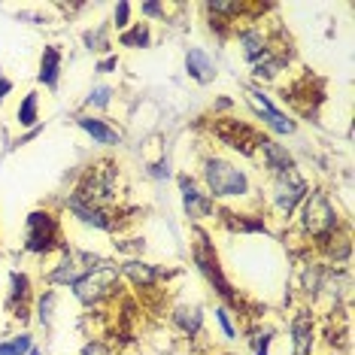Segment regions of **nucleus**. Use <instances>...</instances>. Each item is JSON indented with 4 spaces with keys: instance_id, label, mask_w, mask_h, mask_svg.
<instances>
[{
    "instance_id": "obj_1",
    "label": "nucleus",
    "mask_w": 355,
    "mask_h": 355,
    "mask_svg": "<svg viewBox=\"0 0 355 355\" xmlns=\"http://www.w3.org/2000/svg\"><path fill=\"white\" fill-rule=\"evenodd\" d=\"M116 167L112 164H98V167H88L83 182L76 189V200L85 207H94V209H107L112 213V204H116Z\"/></svg>"
},
{
    "instance_id": "obj_2",
    "label": "nucleus",
    "mask_w": 355,
    "mask_h": 355,
    "mask_svg": "<svg viewBox=\"0 0 355 355\" xmlns=\"http://www.w3.org/2000/svg\"><path fill=\"white\" fill-rule=\"evenodd\" d=\"M204 180H207L209 198H243V195H249L246 173L225 158H207L204 161Z\"/></svg>"
},
{
    "instance_id": "obj_3",
    "label": "nucleus",
    "mask_w": 355,
    "mask_h": 355,
    "mask_svg": "<svg viewBox=\"0 0 355 355\" xmlns=\"http://www.w3.org/2000/svg\"><path fill=\"white\" fill-rule=\"evenodd\" d=\"M301 225L310 237L316 240H328L331 234L337 231V209L328 204L325 195L313 191L310 198L304 200V213H301Z\"/></svg>"
},
{
    "instance_id": "obj_4",
    "label": "nucleus",
    "mask_w": 355,
    "mask_h": 355,
    "mask_svg": "<svg viewBox=\"0 0 355 355\" xmlns=\"http://www.w3.org/2000/svg\"><path fill=\"white\" fill-rule=\"evenodd\" d=\"M31 252L46 255L52 249H61V225L52 213L46 209H37V213L28 216V243Z\"/></svg>"
},
{
    "instance_id": "obj_5",
    "label": "nucleus",
    "mask_w": 355,
    "mask_h": 355,
    "mask_svg": "<svg viewBox=\"0 0 355 355\" xmlns=\"http://www.w3.org/2000/svg\"><path fill=\"white\" fill-rule=\"evenodd\" d=\"M116 282H119L116 268L101 264V268H92L83 279L76 282V295L83 297L85 304H98V301H103V297L112 292V288H116Z\"/></svg>"
},
{
    "instance_id": "obj_6",
    "label": "nucleus",
    "mask_w": 355,
    "mask_h": 355,
    "mask_svg": "<svg viewBox=\"0 0 355 355\" xmlns=\"http://www.w3.org/2000/svg\"><path fill=\"white\" fill-rule=\"evenodd\" d=\"M213 134L219 137L225 146L240 149V152H246V155H249V152H255L258 143L264 140V134H255L246 122H237V119H222V122H216Z\"/></svg>"
},
{
    "instance_id": "obj_7",
    "label": "nucleus",
    "mask_w": 355,
    "mask_h": 355,
    "mask_svg": "<svg viewBox=\"0 0 355 355\" xmlns=\"http://www.w3.org/2000/svg\"><path fill=\"white\" fill-rule=\"evenodd\" d=\"M304 198H306V182L301 176H295V171L277 176V182H273V200H277L279 213L292 216V209L301 204Z\"/></svg>"
},
{
    "instance_id": "obj_8",
    "label": "nucleus",
    "mask_w": 355,
    "mask_h": 355,
    "mask_svg": "<svg viewBox=\"0 0 355 355\" xmlns=\"http://www.w3.org/2000/svg\"><path fill=\"white\" fill-rule=\"evenodd\" d=\"M195 261L200 264V270L207 273V279H213L216 282V288H219V295L225 297H231V301H237V295L228 288V282L222 279V273H219V258H216V249L207 243V234L204 231H198V243H195Z\"/></svg>"
},
{
    "instance_id": "obj_9",
    "label": "nucleus",
    "mask_w": 355,
    "mask_h": 355,
    "mask_svg": "<svg viewBox=\"0 0 355 355\" xmlns=\"http://www.w3.org/2000/svg\"><path fill=\"white\" fill-rule=\"evenodd\" d=\"M180 189H182V204H185V213L191 219H204V216H213V198L204 195V191L195 185V180L189 176H180Z\"/></svg>"
},
{
    "instance_id": "obj_10",
    "label": "nucleus",
    "mask_w": 355,
    "mask_h": 355,
    "mask_svg": "<svg viewBox=\"0 0 355 355\" xmlns=\"http://www.w3.org/2000/svg\"><path fill=\"white\" fill-rule=\"evenodd\" d=\"M258 149H261V158H264V164L270 167V171H277V173H288L292 171V155H288L282 146H277V143L270 140V137H264L261 143H258Z\"/></svg>"
},
{
    "instance_id": "obj_11",
    "label": "nucleus",
    "mask_w": 355,
    "mask_h": 355,
    "mask_svg": "<svg viewBox=\"0 0 355 355\" xmlns=\"http://www.w3.org/2000/svg\"><path fill=\"white\" fill-rule=\"evenodd\" d=\"M249 98H252V103L258 107V112H261V116L268 119V125H273L279 134H292V128H295V125L288 122V119L282 116V112H279L277 107H273V103H270L268 98H264L261 92H249Z\"/></svg>"
},
{
    "instance_id": "obj_12",
    "label": "nucleus",
    "mask_w": 355,
    "mask_h": 355,
    "mask_svg": "<svg viewBox=\"0 0 355 355\" xmlns=\"http://www.w3.org/2000/svg\"><path fill=\"white\" fill-rule=\"evenodd\" d=\"M79 128H83L85 134H92L98 143H103V146H116L122 137H119V131H112V128L107 122H101V119H92V116H83L79 119Z\"/></svg>"
},
{
    "instance_id": "obj_13",
    "label": "nucleus",
    "mask_w": 355,
    "mask_h": 355,
    "mask_svg": "<svg viewBox=\"0 0 355 355\" xmlns=\"http://www.w3.org/2000/svg\"><path fill=\"white\" fill-rule=\"evenodd\" d=\"M292 334H295V355H310V343H313V319H310V313H297L295 325H292Z\"/></svg>"
},
{
    "instance_id": "obj_14",
    "label": "nucleus",
    "mask_w": 355,
    "mask_h": 355,
    "mask_svg": "<svg viewBox=\"0 0 355 355\" xmlns=\"http://www.w3.org/2000/svg\"><path fill=\"white\" fill-rule=\"evenodd\" d=\"M240 43H243V55L249 61H258V58H264L270 49H268V37L261 34V28H252V31H246V34H240Z\"/></svg>"
},
{
    "instance_id": "obj_15",
    "label": "nucleus",
    "mask_w": 355,
    "mask_h": 355,
    "mask_svg": "<svg viewBox=\"0 0 355 355\" xmlns=\"http://www.w3.org/2000/svg\"><path fill=\"white\" fill-rule=\"evenodd\" d=\"M58 67H61V55L55 46H46L43 49V64H40V83L55 88L58 85Z\"/></svg>"
},
{
    "instance_id": "obj_16",
    "label": "nucleus",
    "mask_w": 355,
    "mask_h": 355,
    "mask_svg": "<svg viewBox=\"0 0 355 355\" xmlns=\"http://www.w3.org/2000/svg\"><path fill=\"white\" fill-rule=\"evenodd\" d=\"M185 67H189V73L198 79V83H209V79L216 76V70H213V61L207 58L200 49H191L189 52V58H185Z\"/></svg>"
},
{
    "instance_id": "obj_17",
    "label": "nucleus",
    "mask_w": 355,
    "mask_h": 355,
    "mask_svg": "<svg viewBox=\"0 0 355 355\" xmlns=\"http://www.w3.org/2000/svg\"><path fill=\"white\" fill-rule=\"evenodd\" d=\"M12 282V297H10V306H12V313L15 316H25L28 313V277L25 273H12L10 277Z\"/></svg>"
},
{
    "instance_id": "obj_18",
    "label": "nucleus",
    "mask_w": 355,
    "mask_h": 355,
    "mask_svg": "<svg viewBox=\"0 0 355 355\" xmlns=\"http://www.w3.org/2000/svg\"><path fill=\"white\" fill-rule=\"evenodd\" d=\"M282 67H286V55H270V52H268L264 58L255 61V70H252V73H255V79H273Z\"/></svg>"
},
{
    "instance_id": "obj_19",
    "label": "nucleus",
    "mask_w": 355,
    "mask_h": 355,
    "mask_svg": "<svg viewBox=\"0 0 355 355\" xmlns=\"http://www.w3.org/2000/svg\"><path fill=\"white\" fill-rule=\"evenodd\" d=\"M119 43H122V46H149V28L146 25H137L131 31H125V34L119 37Z\"/></svg>"
},
{
    "instance_id": "obj_20",
    "label": "nucleus",
    "mask_w": 355,
    "mask_h": 355,
    "mask_svg": "<svg viewBox=\"0 0 355 355\" xmlns=\"http://www.w3.org/2000/svg\"><path fill=\"white\" fill-rule=\"evenodd\" d=\"M28 346H31V337L28 334H19V337H12L10 343L0 346V355H25Z\"/></svg>"
},
{
    "instance_id": "obj_21",
    "label": "nucleus",
    "mask_w": 355,
    "mask_h": 355,
    "mask_svg": "<svg viewBox=\"0 0 355 355\" xmlns=\"http://www.w3.org/2000/svg\"><path fill=\"white\" fill-rule=\"evenodd\" d=\"M34 119H37V94L31 92L25 98V103L19 107V122L21 125H34Z\"/></svg>"
},
{
    "instance_id": "obj_22",
    "label": "nucleus",
    "mask_w": 355,
    "mask_h": 355,
    "mask_svg": "<svg viewBox=\"0 0 355 355\" xmlns=\"http://www.w3.org/2000/svg\"><path fill=\"white\" fill-rule=\"evenodd\" d=\"M180 325L189 331V334H191V331H198V325H200V313H198V310H180Z\"/></svg>"
},
{
    "instance_id": "obj_23",
    "label": "nucleus",
    "mask_w": 355,
    "mask_h": 355,
    "mask_svg": "<svg viewBox=\"0 0 355 355\" xmlns=\"http://www.w3.org/2000/svg\"><path fill=\"white\" fill-rule=\"evenodd\" d=\"M110 94H112L110 88H98V92H94L92 98H88V107H92V103H101V107H103V103L110 101Z\"/></svg>"
},
{
    "instance_id": "obj_24",
    "label": "nucleus",
    "mask_w": 355,
    "mask_h": 355,
    "mask_svg": "<svg viewBox=\"0 0 355 355\" xmlns=\"http://www.w3.org/2000/svg\"><path fill=\"white\" fill-rule=\"evenodd\" d=\"M128 12H131V6H128V3H119V6H116V25H119V28L128 25Z\"/></svg>"
},
{
    "instance_id": "obj_25",
    "label": "nucleus",
    "mask_w": 355,
    "mask_h": 355,
    "mask_svg": "<svg viewBox=\"0 0 355 355\" xmlns=\"http://www.w3.org/2000/svg\"><path fill=\"white\" fill-rule=\"evenodd\" d=\"M83 355H110V349L103 343H88L83 349Z\"/></svg>"
},
{
    "instance_id": "obj_26",
    "label": "nucleus",
    "mask_w": 355,
    "mask_h": 355,
    "mask_svg": "<svg viewBox=\"0 0 355 355\" xmlns=\"http://www.w3.org/2000/svg\"><path fill=\"white\" fill-rule=\"evenodd\" d=\"M268 343H270L268 334H258V340H255V355H268Z\"/></svg>"
},
{
    "instance_id": "obj_27",
    "label": "nucleus",
    "mask_w": 355,
    "mask_h": 355,
    "mask_svg": "<svg viewBox=\"0 0 355 355\" xmlns=\"http://www.w3.org/2000/svg\"><path fill=\"white\" fill-rule=\"evenodd\" d=\"M216 316H219V322H222V331H225V337H234V328H231V322H228V313H225V310H219V313H216Z\"/></svg>"
},
{
    "instance_id": "obj_28",
    "label": "nucleus",
    "mask_w": 355,
    "mask_h": 355,
    "mask_svg": "<svg viewBox=\"0 0 355 355\" xmlns=\"http://www.w3.org/2000/svg\"><path fill=\"white\" fill-rule=\"evenodd\" d=\"M10 83H6V79H0V103H3V98H6V92H10Z\"/></svg>"
}]
</instances>
